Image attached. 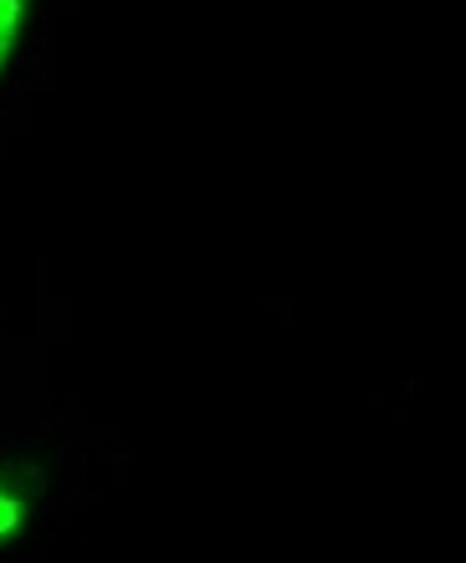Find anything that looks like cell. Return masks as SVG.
Returning a JSON list of instances; mask_svg holds the SVG:
<instances>
[{"label": "cell", "instance_id": "1", "mask_svg": "<svg viewBox=\"0 0 466 563\" xmlns=\"http://www.w3.org/2000/svg\"><path fill=\"white\" fill-rule=\"evenodd\" d=\"M42 497H46V472L36 461H21V456L0 461V549H11L15 538H26Z\"/></svg>", "mask_w": 466, "mask_h": 563}, {"label": "cell", "instance_id": "2", "mask_svg": "<svg viewBox=\"0 0 466 563\" xmlns=\"http://www.w3.org/2000/svg\"><path fill=\"white\" fill-rule=\"evenodd\" d=\"M42 15V0H0V88L11 82L15 62L31 42V26Z\"/></svg>", "mask_w": 466, "mask_h": 563}]
</instances>
